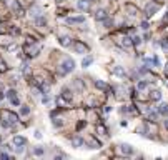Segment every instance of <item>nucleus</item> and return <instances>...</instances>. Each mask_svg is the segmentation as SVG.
Masks as SVG:
<instances>
[{
	"label": "nucleus",
	"mask_w": 168,
	"mask_h": 160,
	"mask_svg": "<svg viewBox=\"0 0 168 160\" xmlns=\"http://www.w3.org/2000/svg\"><path fill=\"white\" fill-rule=\"evenodd\" d=\"M0 100H3V94L2 92H0Z\"/></svg>",
	"instance_id": "72a5a7b5"
},
{
	"label": "nucleus",
	"mask_w": 168,
	"mask_h": 160,
	"mask_svg": "<svg viewBox=\"0 0 168 160\" xmlns=\"http://www.w3.org/2000/svg\"><path fill=\"white\" fill-rule=\"evenodd\" d=\"M97 130H98V132L102 133V135H105V133H107V129H105L103 125H98V127H97Z\"/></svg>",
	"instance_id": "bb28decb"
},
{
	"label": "nucleus",
	"mask_w": 168,
	"mask_h": 160,
	"mask_svg": "<svg viewBox=\"0 0 168 160\" xmlns=\"http://www.w3.org/2000/svg\"><path fill=\"white\" fill-rule=\"evenodd\" d=\"M60 44H62L63 47H70V45H72V38L70 37H62L60 38Z\"/></svg>",
	"instance_id": "ddd939ff"
},
{
	"label": "nucleus",
	"mask_w": 168,
	"mask_h": 160,
	"mask_svg": "<svg viewBox=\"0 0 168 160\" xmlns=\"http://www.w3.org/2000/svg\"><path fill=\"white\" fill-rule=\"evenodd\" d=\"M128 112L133 113V115H138V108H137V105L131 104V105H130V108H128Z\"/></svg>",
	"instance_id": "a211bd4d"
},
{
	"label": "nucleus",
	"mask_w": 168,
	"mask_h": 160,
	"mask_svg": "<svg viewBox=\"0 0 168 160\" xmlns=\"http://www.w3.org/2000/svg\"><path fill=\"white\" fill-rule=\"evenodd\" d=\"M77 9L82 12H87L90 9V0H77Z\"/></svg>",
	"instance_id": "7ed1b4c3"
},
{
	"label": "nucleus",
	"mask_w": 168,
	"mask_h": 160,
	"mask_svg": "<svg viewBox=\"0 0 168 160\" xmlns=\"http://www.w3.org/2000/svg\"><path fill=\"white\" fill-rule=\"evenodd\" d=\"M12 9L15 10V13H17V15H23V13H25L23 9L19 5V2H17V0H12Z\"/></svg>",
	"instance_id": "0eeeda50"
},
{
	"label": "nucleus",
	"mask_w": 168,
	"mask_h": 160,
	"mask_svg": "<svg viewBox=\"0 0 168 160\" xmlns=\"http://www.w3.org/2000/svg\"><path fill=\"white\" fill-rule=\"evenodd\" d=\"M20 113H22V115H29V113H30V108L27 107V105H23V107L20 108Z\"/></svg>",
	"instance_id": "4be33fe9"
},
{
	"label": "nucleus",
	"mask_w": 168,
	"mask_h": 160,
	"mask_svg": "<svg viewBox=\"0 0 168 160\" xmlns=\"http://www.w3.org/2000/svg\"><path fill=\"white\" fill-rule=\"evenodd\" d=\"M127 9H128V12H130V15H137V7H133V5H127Z\"/></svg>",
	"instance_id": "6ab92c4d"
},
{
	"label": "nucleus",
	"mask_w": 168,
	"mask_h": 160,
	"mask_svg": "<svg viewBox=\"0 0 168 160\" xmlns=\"http://www.w3.org/2000/svg\"><path fill=\"white\" fill-rule=\"evenodd\" d=\"M83 127H85V122H80L78 125H77V129H83Z\"/></svg>",
	"instance_id": "473e14b6"
},
{
	"label": "nucleus",
	"mask_w": 168,
	"mask_h": 160,
	"mask_svg": "<svg viewBox=\"0 0 168 160\" xmlns=\"http://www.w3.org/2000/svg\"><path fill=\"white\" fill-rule=\"evenodd\" d=\"M7 97H9V100H10V98L17 97V92H15V90H9V92H7Z\"/></svg>",
	"instance_id": "a878e982"
},
{
	"label": "nucleus",
	"mask_w": 168,
	"mask_h": 160,
	"mask_svg": "<svg viewBox=\"0 0 168 160\" xmlns=\"http://www.w3.org/2000/svg\"><path fill=\"white\" fill-rule=\"evenodd\" d=\"M62 2H63V0H57V3H62Z\"/></svg>",
	"instance_id": "c9c22d12"
},
{
	"label": "nucleus",
	"mask_w": 168,
	"mask_h": 160,
	"mask_svg": "<svg viewBox=\"0 0 168 160\" xmlns=\"http://www.w3.org/2000/svg\"><path fill=\"white\" fill-rule=\"evenodd\" d=\"M73 68H75V62H73L72 58H65V60L62 62L60 72H62L63 75H67V74H70V72H73Z\"/></svg>",
	"instance_id": "f257e3e1"
},
{
	"label": "nucleus",
	"mask_w": 168,
	"mask_h": 160,
	"mask_svg": "<svg viewBox=\"0 0 168 160\" xmlns=\"http://www.w3.org/2000/svg\"><path fill=\"white\" fill-rule=\"evenodd\" d=\"M92 60H93V58H92V57H87V58H85V60H83V62H82V65H83V67H88L90 64H92Z\"/></svg>",
	"instance_id": "5701e85b"
},
{
	"label": "nucleus",
	"mask_w": 168,
	"mask_h": 160,
	"mask_svg": "<svg viewBox=\"0 0 168 160\" xmlns=\"http://www.w3.org/2000/svg\"><path fill=\"white\" fill-rule=\"evenodd\" d=\"M33 155H43V149H33Z\"/></svg>",
	"instance_id": "cd10ccee"
},
{
	"label": "nucleus",
	"mask_w": 168,
	"mask_h": 160,
	"mask_svg": "<svg viewBox=\"0 0 168 160\" xmlns=\"http://www.w3.org/2000/svg\"><path fill=\"white\" fill-rule=\"evenodd\" d=\"M12 142H13L15 147H20V145H25V143H27V139L22 137V135H15V137L12 139Z\"/></svg>",
	"instance_id": "20e7f679"
},
{
	"label": "nucleus",
	"mask_w": 168,
	"mask_h": 160,
	"mask_svg": "<svg viewBox=\"0 0 168 160\" xmlns=\"http://www.w3.org/2000/svg\"><path fill=\"white\" fill-rule=\"evenodd\" d=\"M157 9H158L157 5H151V3H148V5L145 7V12H147V17H151V15H153V13L157 12Z\"/></svg>",
	"instance_id": "6e6552de"
},
{
	"label": "nucleus",
	"mask_w": 168,
	"mask_h": 160,
	"mask_svg": "<svg viewBox=\"0 0 168 160\" xmlns=\"http://www.w3.org/2000/svg\"><path fill=\"white\" fill-rule=\"evenodd\" d=\"M120 150H122V153H125V155H131L133 153V147L128 145V143H122L120 145Z\"/></svg>",
	"instance_id": "39448f33"
},
{
	"label": "nucleus",
	"mask_w": 168,
	"mask_h": 160,
	"mask_svg": "<svg viewBox=\"0 0 168 160\" xmlns=\"http://www.w3.org/2000/svg\"><path fill=\"white\" fill-rule=\"evenodd\" d=\"M0 140H2V139H0Z\"/></svg>",
	"instance_id": "e433bc0d"
},
{
	"label": "nucleus",
	"mask_w": 168,
	"mask_h": 160,
	"mask_svg": "<svg viewBox=\"0 0 168 160\" xmlns=\"http://www.w3.org/2000/svg\"><path fill=\"white\" fill-rule=\"evenodd\" d=\"M160 115H168V104H161L160 107H157Z\"/></svg>",
	"instance_id": "9d476101"
},
{
	"label": "nucleus",
	"mask_w": 168,
	"mask_h": 160,
	"mask_svg": "<svg viewBox=\"0 0 168 160\" xmlns=\"http://www.w3.org/2000/svg\"><path fill=\"white\" fill-rule=\"evenodd\" d=\"M165 127H167V129H168V120H165Z\"/></svg>",
	"instance_id": "f704fd0d"
},
{
	"label": "nucleus",
	"mask_w": 168,
	"mask_h": 160,
	"mask_svg": "<svg viewBox=\"0 0 168 160\" xmlns=\"http://www.w3.org/2000/svg\"><path fill=\"white\" fill-rule=\"evenodd\" d=\"M75 50L78 52V54H87L88 52V45L87 44H83V42H75Z\"/></svg>",
	"instance_id": "f03ea898"
},
{
	"label": "nucleus",
	"mask_w": 168,
	"mask_h": 160,
	"mask_svg": "<svg viewBox=\"0 0 168 160\" xmlns=\"http://www.w3.org/2000/svg\"><path fill=\"white\" fill-rule=\"evenodd\" d=\"M148 22H141V28H143V30H148Z\"/></svg>",
	"instance_id": "c756f323"
},
{
	"label": "nucleus",
	"mask_w": 168,
	"mask_h": 160,
	"mask_svg": "<svg viewBox=\"0 0 168 160\" xmlns=\"http://www.w3.org/2000/svg\"><path fill=\"white\" fill-rule=\"evenodd\" d=\"M62 97H63V98H67V102L72 100V94H70L68 88H63V90H62Z\"/></svg>",
	"instance_id": "4468645a"
},
{
	"label": "nucleus",
	"mask_w": 168,
	"mask_h": 160,
	"mask_svg": "<svg viewBox=\"0 0 168 160\" xmlns=\"http://www.w3.org/2000/svg\"><path fill=\"white\" fill-rule=\"evenodd\" d=\"M140 42H141V38H140V37H137V35H135V37L131 38V44H133L135 47H137V45H140Z\"/></svg>",
	"instance_id": "b1692460"
},
{
	"label": "nucleus",
	"mask_w": 168,
	"mask_h": 160,
	"mask_svg": "<svg viewBox=\"0 0 168 160\" xmlns=\"http://www.w3.org/2000/svg\"><path fill=\"white\" fill-rule=\"evenodd\" d=\"M85 17H73V19H67V23H83Z\"/></svg>",
	"instance_id": "9b49d317"
},
{
	"label": "nucleus",
	"mask_w": 168,
	"mask_h": 160,
	"mask_svg": "<svg viewBox=\"0 0 168 160\" xmlns=\"http://www.w3.org/2000/svg\"><path fill=\"white\" fill-rule=\"evenodd\" d=\"M72 145H73L75 149H78V147H82V145H85V142H83L82 137H75V139H72Z\"/></svg>",
	"instance_id": "1a4fd4ad"
},
{
	"label": "nucleus",
	"mask_w": 168,
	"mask_h": 160,
	"mask_svg": "<svg viewBox=\"0 0 168 160\" xmlns=\"http://www.w3.org/2000/svg\"><path fill=\"white\" fill-rule=\"evenodd\" d=\"M122 44H123L125 47H131V45H133V44H131V38H130V37H125V38H123V42H122Z\"/></svg>",
	"instance_id": "aec40b11"
},
{
	"label": "nucleus",
	"mask_w": 168,
	"mask_h": 160,
	"mask_svg": "<svg viewBox=\"0 0 168 160\" xmlns=\"http://www.w3.org/2000/svg\"><path fill=\"white\" fill-rule=\"evenodd\" d=\"M147 87H148V84H147L145 80H140V82H138V90H145Z\"/></svg>",
	"instance_id": "412c9836"
},
{
	"label": "nucleus",
	"mask_w": 168,
	"mask_h": 160,
	"mask_svg": "<svg viewBox=\"0 0 168 160\" xmlns=\"http://www.w3.org/2000/svg\"><path fill=\"white\" fill-rule=\"evenodd\" d=\"M0 159H10V155L9 153H2V152H0Z\"/></svg>",
	"instance_id": "7c9ffc66"
},
{
	"label": "nucleus",
	"mask_w": 168,
	"mask_h": 160,
	"mask_svg": "<svg viewBox=\"0 0 168 160\" xmlns=\"http://www.w3.org/2000/svg\"><path fill=\"white\" fill-rule=\"evenodd\" d=\"M95 87L97 88H100V90H107L108 87H107V84H103V82H100V80H95Z\"/></svg>",
	"instance_id": "2eb2a0df"
},
{
	"label": "nucleus",
	"mask_w": 168,
	"mask_h": 160,
	"mask_svg": "<svg viewBox=\"0 0 168 160\" xmlns=\"http://www.w3.org/2000/svg\"><path fill=\"white\" fill-rule=\"evenodd\" d=\"M10 102H12L13 105H20V100L17 98V97H13V98H10Z\"/></svg>",
	"instance_id": "c85d7f7f"
},
{
	"label": "nucleus",
	"mask_w": 168,
	"mask_h": 160,
	"mask_svg": "<svg viewBox=\"0 0 168 160\" xmlns=\"http://www.w3.org/2000/svg\"><path fill=\"white\" fill-rule=\"evenodd\" d=\"M113 72H115L118 77H125V70H123L122 67H115V70H113Z\"/></svg>",
	"instance_id": "dca6fc26"
},
{
	"label": "nucleus",
	"mask_w": 168,
	"mask_h": 160,
	"mask_svg": "<svg viewBox=\"0 0 168 160\" xmlns=\"http://www.w3.org/2000/svg\"><path fill=\"white\" fill-rule=\"evenodd\" d=\"M7 48H9L10 52H12V50H17V45H13V44H12V45H9Z\"/></svg>",
	"instance_id": "2f4dec72"
},
{
	"label": "nucleus",
	"mask_w": 168,
	"mask_h": 160,
	"mask_svg": "<svg viewBox=\"0 0 168 160\" xmlns=\"http://www.w3.org/2000/svg\"><path fill=\"white\" fill-rule=\"evenodd\" d=\"M53 125H55L57 129H58V127H62V125H63V122H62V118H55V120H53Z\"/></svg>",
	"instance_id": "393cba45"
},
{
	"label": "nucleus",
	"mask_w": 168,
	"mask_h": 160,
	"mask_svg": "<svg viewBox=\"0 0 168 160\" xmlns=\"http://www.w3.org/2000/svg\"><path fill=\"white\" fill-rule=\"evenodd\" d=\"M103 25H105V28H112V25H113V20L107 17V19L103 20Z\"/></svg>",
	"instance_id": "f3484780"
},
{
	"label": "nucleus",
	"mask_w": 168,
	"mask_h": 160,
	"mask_svg": "<svg viewBox=\"0 0 168 160\" xmlns=\"http://www.w3.org/2000/svg\"><path fill=\"white\" fill-rule=\"evenodd\" d=\"M107 17H108V13H107V10H103V9H98L97 10V13H95V19L100 20V22H103Z\"/></svg>",
	"instance_id": "423d86ee"
},
{
	"label": "nucleus",
	"mask_w": 168,
	"mask_h": 160,
	"mask_svg": "<svg viewBox=\"0 0 168 160\" xmlns=\"http://www.w3.org/2000/svg\"><path fill=\"white\" fill-rule=\"evenodd\" d=\"M150 98H151V100H155V102H157V100H160V98H161V92H160V90H151Z\"/></svg>",
	"instance_id": "f8f14e48"
}]
</instances>
